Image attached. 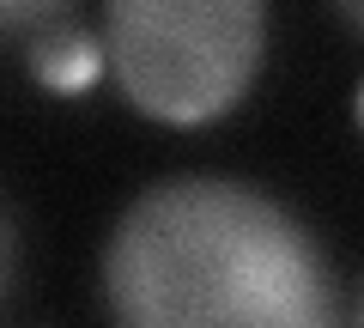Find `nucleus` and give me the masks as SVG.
<instances>
[{"label":"nucleus","instance_id":"obj_4","mask_svg":"<svg viewBox=\"0 0 364 328\" xmlns=\"http://www.w3.org/2000/svg\"><path fill=\"white\" fill-rule=\"evenodd\" d=\"M67 6H73V0H0V43H13V37L37 43L43 31L67 25V18H61Z\"/></svg>","mask_w":364,"mask_h":328},{"label":"nucleus","instance_id":"obj_3","mask_svg":"<svg viewBox=\"0 0 364 328\" xmlns=\"http://www.w3.org/2000/svg\"><path fill=\"white\" fill-rule=\"evenodd\" d=\"M109 67V55L97 49V37H85L79 25H55L31 43V73L55 92H73V85H91V73Z\"/></svg>","mask_w":364,"mask_h":328},{"label":"nucleus","instance_id":"obj_5","mask_svg":"<svg viewBox=\"0 0 364 328\" xmlns=\"http://www.w3.org/2000/svg\"><path fill=\"white\" fill-rule=\"evenodd\" d=\"M13 255H18V243H13V219H6V207H0V298L13 292Z\"/></svg>","mask_w":364,"mask_h":328},{"label":"nucleus","instance_id":"obj_8","mask_svg":"<svg viewBox=\"0 0 364 328\" xmlns=\"http://www.w3.org/2000/svg\"><path fill=\"white\" fill-rule=\"evenodd\" d=\"M358 116H364V92H358Z\"/></svg>","mask_w":364,"mask_h":328},{"label":"nucleus","instance_id":"obj_6","mask_svg":"<svg viewBox=\"0 0 364 328\" xmlns=\"http://www.w3.org/2000/svg\"><path fill=\"white\" fill-rule=\"evenodd\" d=\"M334 6H340V18H346L352 31H364V0H334Z\"/></svg>","mask_w":364,"mask_h":328},{"label":"nucleus","instance_id":"obj_1","mask_svg":"<svg viewBox=\"0 0 364 328\" xmlns=\"http://www.w3.org/2000/svg\"><path fill=\"white\" fill-rule=\"evenodd\" d=\"M116 328H340L316 237L261 189L182 176L122 213L104 250Z\"/></svg>","mask_w":364,"mask_h":328},{"label":"nucleus","instance_id":"obj_2","mask_svg":"<svg viewBox=\"0 0 364 328\" xmlns=\"http://www.w3.org/2000/svg\"><path fill=\"white\" fill-rule=\"evenodd\" d=\"M267 0H109L104 55L140 116L200 128L249 92Z\"/></svg>","mask_w":364,"mask_h":328},{"label":"nucleus","instance_id":"obj_7","mask_svg":"<svg viewBox=\"0 0 364 328\" xmlns=\"http://www.w3.org/2000/svg\"><path fill=\"white\" fill-rule=\"evenodd\" d=\"M352 328H364V298H358V310H352Z\"/></svg>","mask_w":364,"mask_h":328}]
</instances>
